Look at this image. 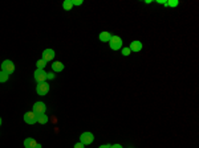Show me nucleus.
Masks as SVG:
<instances>
[{"label":"nucleus","mask_w":199,"mask_h":148,"mask_svg":"<svg viewBox=\"0 0 199 148\" xmlns=\"http://www.w3.org/2000/svg\"><path fill=\"white\" fill-rule=\"evenodd\" d=\"M93 140H94V136H93L92 132H84L80 135V143H82L84 146L92 144Z\"/></svg>","instance_id":"1"},{"label":"nucleus","mask_w":199,"mask_h":148,"mask_svg":"<svg viewBox=\"0 0 199 148\" xmlns=\"http://www.w3.org/2000/svg\"><path fill=\"white\" fill-rule=\"evenodd\" d=\"M2 71H4L7 74H12L15 71V64L11 60H6L2 64Z\"/></svg>","instance_id":"2"},{"label":"nucleus","mask_w":199,"mask_h":148,"mask_svg":"<svg viewBox=\"0 0 199 148\" xmlns=\"http://www.w3.org/2000/svg\"><path fill=\"white\" fill-rule=\"evenodd\" d=\"M109 44L113 50H118V49L122 48V40H121V37H118V36H112Z\"/></svg>","instance_id":"3"},{"label":"nucleus","mask_w":199,"mask_h":148,"mask_svg":"<svg viewBox=\"0 0 199 148\" xmlns=\"http://www.w3.org/2000/svg\"><path fill=\"white\" fill-rule=\"evenodd\" d=\"M33 77H35V81H36L37 83L45 82V79H47V71H44V69H37L36 71H35Z\"/></svg>","instance_id":"4"},{"label":"nucleus","mask_w":199,"mask_h":148,"mask_svg":"<svg viewBox=\"0 0 199 148\" xmlns=\"http://www.w3.org/2000/svg\"><path fill=\"white\" fill-rule=\"evenodd\" d=\"M45 110H47V106H45V103H43V102H36L33 105V113L36 115L45 114Z\"/></svg>","instance_id":"5"},{"label":"nucleus","mask_w":199,"mask_h":148,"mask_svg":"<svg viewBox=\"0 0 199 148\" xmlns=\"http://www.w3.org/2000/svg\"><path fill=\"white\" fill-rule=\"evenodd\" d=\"M24 122L28 124H35L37 123V115L33 113V111H28V113L24 114Z\"/></svg>","instance_id":"6"},{"label":"nucleus","mask_w":199,"mask_h":148,"mask_svg":"<svg viewBox=\"0 0 199 148\" xmlns=\"http://www.w3.org/2000/svg\"><path fill=\"white\" fill-rule=\"evenodd\" d=\"M36 91H37L39 95H47L48 91H49V85H48L47 82L39 83L37 87H36Z\"/></svg>","instance_id":"7"},{"label":"nucleus","mask_w":199,"mask_h":148,"mask_svg":"<svg viewBox=\"0 0 199 148\" xmlns=\"http://www.w3.org/2000/svg\"><path fill=\"white\" fill-rule=\"evenodd\" d=\"M53 57H55V50H53V49H45V50L43 52V60L45 62L52 61Z\"/></svg>","instance_id":"8"},{"label":"nucleus","mask_w":199,"mask_h":148,"mask_svg":"<svg viewBox=\"0 0 199 148\" xmlns=\"http://www.w3.org/2000/svg\"><path fill=\"white\" fill-rule=\"evenodd\" d=\"M130 52H139L141 49H142V42L141 41H133V42H130Z\"/></svg>","instance_id":"9"},{"label":"nucleus","mask_w":199,"mask_h":148,"mask_svg":"<svg viewBox=\"0 0 199 148\" xmlns=\"http://www.w3.org/2000/svg\"><path fill=\"white\" fill-rule=\"evenodd\" d=\"M52 70L56 71V73H60V71L64 70V64H63V62H60V61L53 62V64H52Z\"/></svg>","instance_id":"10"},{"label":"nucleus","mask_w":199,"mask_h":148,"mask_svg":"<svg viewBox=\"0 0 199 148\" xmlns=\"http://www.w3.org/2000/svg\"><path fill=\"white\" fill-rule=\"evenodd\" d=\"M36 146H37V142L32 138H28L24 140V147L25 148H36Z\"/></svg>","instance_id":"11"},{"label":"nucleus","mask_w":199,"mask_h":148,"mask_svg":"<svg viewBox=\"0 0 199 148\" xmlns=\"http://www.w3.org/2000/svg\"><path fill=\"white\" fill-rule=\"evenodd\" d=\"M110 38H112V34H110L109 32H101V33H100V41H102V42H109Z\"/></svg>","instance_id":"12"},{"label":"nucleus","mask_w":199,"mask_h":148,"mask_svg":"<svg viewBox=\"0 0 199 148\" xmlns=\"http://www.w3.org/2000/svg\"><path fill=\"white\" fill-rule=\"evenodd\" d=\"M37 122L40 124H45L48 123V116L45 114H43V115H37Z\"/></svg>","instance_id":"13"},{"label":"nucleus","mask_w":199,"mask_h":148,"mask_svg":"<svg viewBox=\"0 0 199 148\" xmlns=\"http://www.w3.org/2000/svg\"><path fill=\"white\" fill-rule=\"evenodd\" d=\"M63 7H64L65 11H70V10H72V7H73L72 0H65V2L63 3Z\"/></svg>","instance_id":"14"},{"label":"nucleus","mask_w":199,"mask_h":148,"mask_svg":"<svg viewBox=\"0 0 199 148\" xmlns=\"http://www.w3.org/2000/svg\"><path fill=\"white\" fill-rule=\"evenodd\" d=\"M8 78H10V74L4 73V71H0V82H7Z\"/></svg>","instance_id":"15"},{"label":"nucleus","mask_w":199,"mask_h":148,"mask_svg":"<svg viewBox=\"0 0 199 148\" xmlns=\"http://www.w3.org/2000/svg\"><path fill=\"white\" fill-rule=\"evenodd\" d=\"M36 65H37V69H44V68H45V65H47V62L41 58V60H39L36 62Z\"/></svg>","instance_id":"16"},{"label":"nucleus","mask_w":199,"mask_h":148,"mask_svg":"<svg viewBox=\"0 0 199 148\" xmlns=\"http://www.w3.org/2000/svg\"><path fill=\"white\" fill-rule=\"evenodd\" d=\"M166 4L170 7H176L179 3H178V0H171V2H166Z\"/></svg>","instance_id":"17"},{"label":"nucleus","mask_w":199,"mask_h":148,"mask_svg":"<svg viewBox=\"0 0 199 148\" xmlns=\"http://www.w3.org/2000/svg\"><path fill=\"white\" fill-rule=\"evenodd\" d=\"M122 54L123 56H129L130 54V49L129 48H123L122 49Z\"/></svg>","instance_id":"18"},{"label":"nucleus","mask_w":199,"mask_h":148,"mask_svg":"<svg viewBox=\"0 0 199 148\" xmlns=\"http://www.w3.org/2000/svg\"><path fill=\"white\" fill-rule=\"evenodd\" d=\"M72 4H73V6H81L82 0H72Z\"/></svg>","instance_id":"19"},{"label":"nucleus","mask_w":199,"mask_h":148,"mask_svg":"<svg viewBox=\"0 0 199 148\" xmlns=\"http://www.w3.org/2000/svg\"><path fill=\"white\" fill-rule=\"evenodd\" d=\"M55 78V74H53V71L52 73H47V79H53Z\"/></svg>","instance_id":"20"},{"label":"nucleus","mask_w":199,"mask_h":148,"mask_svg":"<svg viewBox=\"0 0 199 148\" xmlns=\"http://www.w3.org/2000/svg\"><path fill=\"white\" fill-rule=\"evenodd\" d=\"M73 148H85V146L82 144V143H76V144H74V147Z\"/></svg>","instance_id":"21"},{"label":"nucleus","mask_w":199,"mask_h":148,"mask_svg":"<svg viewBox=\"0 0 199 148\" xmlns=\"http://www.w3.org/2000/svg\"><path fill=\"white\" fill-rule=\"evenodd\" d=\"M110 148H122L121 144H114V146H110Z\"/></svg>","instance_id":"22"},{"label":"nucleus","mask_w":199,"mask_h":148,"mask_svg":"<svg viewBox=\"0 0 199 148\" xmlns=\"http://www.w3.org/2000/svg\"><path fill=\"white\" fill-rule=\"evenodd\" d=\"M98 148H110V144H104V146H100Z\"/></svg>","instance_id":"23"},{"label":"nucleus","mask_w":199,"mask_h":148,"mask_svg":"<svg viewBox=\"0 0 199 148\" xmlns=\"http://www.w3.org/2000/svg\"><path fill=\"white\" fill-rule=\"evenodd\" d=\"M36 148H43V147H41V144H39V143H37V146H36Z\"/></svg>","instance_id":"24"},{"label":"nucleus","mask_w":199,"mask_h":148,"mask_svg":"<svg viewBox=\"0 0 199 148\" xmlns=\"http://www.w3.org/2000/svg\"><path fill=\"white\" fill-rule=\"evenodd\" d=\"M0 126H2V118H0Z\"/></svg>","instance_id":"25"}]
</instances>
